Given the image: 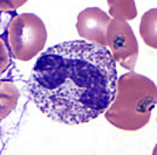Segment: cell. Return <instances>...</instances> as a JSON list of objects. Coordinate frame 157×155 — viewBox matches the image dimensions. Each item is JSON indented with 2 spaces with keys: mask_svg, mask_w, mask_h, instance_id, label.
Wrapping results in <instances>:
<instances>
[{
  "mask_svg": "<svg viewBox=\"0 0 157 155\" xmlns=\"http://www.w3.org/2000/svg\"><path fill=\"white\" fill-rule=\"evenodd\" d=\"M110 50L75 40L41 52L28 79V93L45 116L67 125L86 124L105 113L117 86Z\"/></svg>",
  "mask_w": 157,
  "mask_h": 155,
  "instance_id": "obj_1",
  "label": "cell"
},
{
  "mask_svg": "<svg viewBox=\"0 0 157 155\" xmlns=\"http://www.w3.org/2000/svg\"><path fill=\"white\" fill-rule=\"evenodd\" d=\"M156 104V84L150 78L130 70L117 78L115 97L105 116L116 128L134 132L149 123Z\"/></svg>",
  "mask_w": 157,
  "mask_h": 155,
  "instance_id": "obj_2",
  "label": "cell"
},
{
  "mask_svg": "<svg viewBox=\"0 0 157 155\" xmlns=\"http://www.w3.org/2000/svg\"><path fill=\"white\" fill-rule=\"evenodd\" d=\"M6 40L12 57L27 62L42 52L47 41L46 26L35 14H14L7 26Z\"/></svg>",
  "mask_w": 157,
  "mask_h": 155,
  "instance_id": "obj_3",
  "label": "cell"
},
{
  "mask_svg": "<svg viewBox=\"0 0 157 155\" xmlns=\"http://www.w3.org/2000/svg\"><path fill=\"white\" fill-rule=\"evenodd\" d=\"M107 47L121 67L132 70L138 58V43L128 21L113 19L107 31Z\"/></svg>",
  "mask_w": 157,
  "mask_h": 155,
  "instance_id": "obj_4",
  "label": "cell"
},
{
  "mask_svg": "<svg viewBox=\"0 0 157 155\" xmlns=\"http://www.w3.org/2000/svg\"><path fill=\"white\" fill-rule=\"evenodd\" d=\"M110 15L98 7H88L80 12L76 21V31L82 39L100 45H107V31Z\"/></svg>",
  "mask_w": 157,
  "mask_h": 155,
  "instance_id": "obj_5",
  "label": "cell"
},
{
  "mask_svg": "<svg viewBox=\"0 0 157 155\" xmlns=\"http://www.w3.org/2000/svg\"><path fill=\"white\" fill-rule=\"evenodd\" d=\"M20 92L12 81H0V120L10 116L18 105Z\"/></svg>",
  "mask_w": 157,
  "mask_h": 155,
  "instance_id": "obj_6",
  "label": "cell"
},
{
  "mask_svg": "<svg viewBox=\"0 0 157 155\" xmlns=\"http://www.w3.org/2000/svg\"><path fill=\"white\" fill-rule=\"evenodd\" d=\"M140 34L145 45L157 49V8H151L142 15Z\"/></svg>",
  "mask_w": 157,
  "mask_h": 155,
  "instance_id": "obj_7",
  "label": "cell"
},
{
  "mask_svg": "<svg viewBox=\"0 0 157 155\" xmlns=\"http://www.w3.org/2000/svg\"><path fill=\"white\" fill-rule=\"evenodd\" d=\"M14 12H0V76L12 65V55L7 45V26Z\"/></svg>",
  "mask_w": 157,
  "mask_h": 155,
  "instance_id": "obj_8",
  "label": "cell"
},
{
  "mask_svg": "<svg viewBox=\"0 0 157 155\" xmlns=\"http://www.w3.org/2000/svg\"><path fill=\"white\" fill-rule=\"evenodd\" d=\"M109 12L113 19H121L125 21L136 19L137 8L135 0H107Z\"/></svg>",
  "mask_w": 157,
  "mask_h": 155,
  "instance_id": "obj_9",
  "label": "cell"
},
{
  "mask_svg": "<svg viewBox=\"0 0 157 155\" xmlns=\"http://www.w3.org/2000/svg\"><path fill=\"white\" fill-rule=\"evenodd\" d=\"M28 0H0V12H15Z\"/></svg>",
  "mask_w": 157,
  "mask_h": 155,
  "instance_id": "obj_10",
  "label": "cell"
},
{
  "mask_svg": "<svg viewBox=\"0 0 157 155\" xmlns=\"http://www.w3.org/2000/svg\"><path fill=\"white\" fill-rule=\"evenodd\" d=\"M152 154L157 155V143H156V146H155V148H154V150H152Z\"/></svg>",
  "mask_w": 157,
  "mask_h": 155,
  "instance_id": "obj_11",
  "label": "cell"
}]
</instances>
